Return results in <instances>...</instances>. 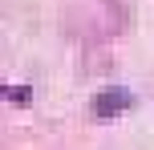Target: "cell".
I'll list each match as a JSON object with an SVG mask.
<instances>
[{"mask_svg":"<svg viewBox=\"0 0 154 150\" xmlns=\"http://www.w3.org/2000/svg\"><path fill=\"white\" fill-rule=\"evenodd\" d=\"M126 106H130V93L118 89V93H101L97 102H93V114H97V118H109V114H122Z\"/></svg>","mask_w":154,"mask_h":150,"instance_id":"cell-1","label":"cell"}]
</instances>
